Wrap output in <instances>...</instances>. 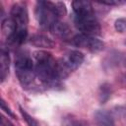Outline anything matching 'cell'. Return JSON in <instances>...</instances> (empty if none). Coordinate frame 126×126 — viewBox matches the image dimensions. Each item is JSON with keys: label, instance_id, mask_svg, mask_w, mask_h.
I'll use <instances>...</instances> for the list:
<instances>
[{"label": "cell", "instance_id": "13", "mask_svg": "<svg viewBox=\"0 0 126 126\" xmlns=\"http://www.w3.org/2000/svg\"><path fill=\"white\" fill-rule=\"evenodd\" d=\"M1 31H2V33L6 36V38L8 39V41H10L15 33V31H16V24L14 22V20L9 17V18H6L2 21L1 23Z\"/></svg>", "mask_w": 126, "mask_h": 126}, {"label": "cell", "instance_id": "11", "mask_svg": "<svg viewBox=\"0 0 126 126\" xmlns=\"http://www.w3.org/2000/svg\"><path fill=\"white\" fill-rule=\"evenodd\" d=\"M50 32L60 38H67L70 33H71V29L70 27L66 24V23H63V22H60V21H57L55 22L51 28L49 29Z\"/></svg>", "mask_w": 126, "mask_h": 126}, {"label": "cell", "instance_id": "7", "mask_svg": "<svg viewBox=\"0 0 126 126\" xmlns=\"http://www.w3.org/2000/svg\"><path fill=\"white\" fill-rule=\"evenodd\" d=\"M72 43L77 47L88 49L91 52H99L104 48V43L100 39L96 38L95 36L83 33L76 34L72 38Z\"/></svg>", "mask_w": 126, "mask_h": 126}, {"label": "cell", "instance_id": "2", "mask_svg": "<svg viewBox=\"0 0 126 126\" xmlns=\"http://www.w3.org/2000/svg\"><path fill=\"white\" fill-rule=\"evenodd\" d=\"M67 9L62 2H51V1H37L35 7V17L38 25L49 30L51 26L59 21V18L65 16Z\"/></svg>", "mask_w": 126, "mask_h": 126}, {"label": "cell", "instance_id": "10", "mask_svg": "<svg viewBox=\"0 0 126 126\" xmlns=\"http://www.w3.org/2000/svg\"><path fill=\"white\" fill-rule=\"evenodd\" d=\"M30 43L38 48H53L55 45L54 41L51 38H49L44 34H39V33L32 35L30 37Z\"/></svg>", "mask_w": 126, "mask_h": 126}, {"label": "cell", "instance_id": "16", "mask_svg": "<svg viewBox=\"0 0 126 126\" xmlns=\"http://www.w3.org/2000/svg\"><path fill=\"white\" fill-rule=\"evenodd\" d=\"M114 29L118 32H126V19L125 18H120L117 19L114 22Z\"/></svg>", "mask_w": 126, "mask_h": 126}, {"label": "cell", "instance_id": "14", "mask_svg": "<svg viewBox=\"0 0 126 126\" xmlns=\"http://www.w3.org/2000/svg\"><path fill=\"white\" fill-rule=\"evenodd\" d=\"M110 96V86L108 84H102L99 88V100L104 103Z\"/></svg>", "mask_w": 126, "mask_h": 126}, {"label": "cell", "instance_id": "3", "mask_svg": "<svg viewBox=\"0 0 126 126\" xmlns=\"http://www.w3.org/2000/svg\"><path fill=\"white\" fill-rule=\"evenodd\" d=\"M10 15L16 24V31L10 42L15 44H22L26 41L28 36L29 16L26 4L23 2L15 3L11 8Z\"/></svg>", "mask_w": 126, "mask_h": 126}, {"label": "cell", "instance_id": "1", "mask_svg": "<svg viewBox=\"0 0 126 126\" xmlns=\"http://www.w3.org/2000/svg\"><path fill=\"white\" fill-rule=\"evenodd\" d=\"M32 58L35 74L39 80L46 86H56L61 78L57 61H55L52 54L44 50H38L33 52Z\"/></svg>", "mask_w": 126, "mask_h": 126}, {"label": "cell", "instance_id": "8", "mask_svg": "<svg viewBox=\"0 0 126 126\" xmlns=\"http://www.w3.org/2000/svg\"><path fill=\"white\" fill-rule=\"evenodd\" d=\"M9 67H10L9 50L5 46H2L1 50H0V78H1L2 83L8 77Z\"/></svg>", "mask_w": 126, "mask_h": 126}, {"label": "cell", "instance_id": "6", "mask_svg": "<svg viewBox=\"0 0 126 126\" xmlns=\"http://www.w3.org/2000/svg\"><path fill=\"white\" fill-rule=\"evenodd\" d=\"M74 24L83 34L94 36L100 33V25L94 13L75 16Z\"/></svg>", "mask_w": 126, "mask_h": 126}, {"label": "cell", "instance_id": "19", "mask_svg": "<svg viewBox=\"0 0 126 126\" xmlns=\"http://www.w3.org/2000/svg\"><path fill=\"white\" fill-rule=\"evenodd\" d=\"M125 65H126V61H125Z\"/></svg>", "mask_w": 126, "mask_h": 126}, {"label": "cell", "instance_id": "4", "mask_svg": "<svg viewBox=\"0 0 126 126\" xmlns=\"http://www.w3.org/2000/svg\"><path fill=\"white\" fill-rule=\"evenodd\" d=\"M15 70L18 80L23 87L30 86L36 76L33 59L26 52L17 53L15 58Z\"/></svg>", "mask_w": 126, "mask_h": 126}, {"label": "cell", "instance_id": "18", "mask_svg": "<svg viewBox=\"0 0 126 126\" xmlns=\"http://www.w3.org/2000/svg\"><path fill=\"white\" fill-rule=\"evenodd\" d=\"M1 126H14L7 118H5L4 116H1Z\"/></svg>", "mask_w": 126, "mask_h": 126}, {"label": "cell", "instance_id": "5", "mask_svg": "<svg viewBox=\"0 0 126 126\" xmlns=\"http://www.w3.org/2000/svg\"><path fill=\"white\" fill-rule=\"evenodd\" d=\"M85 60V55L80 50H70L57 61L58 71L61 80L66 78L71 72L77 70Z\"/></svg>", "mask_w": 126, "mask_h": 126}, {"label": "cell", "instance_id": "17", "mask_svg": "<svg viewBox=\"0 0 126 126\" xmlns=\"http://www.w3.org/2000/svg\"><path fill=\"white\" fill-rule=\"evenodd\" d=\"M1 109H2L4 112H6V113L8 114V116H11V117H13V118L15 117V114H14V113L11 111L10 107H9V106L6 104V102H5V100H4L3 98L1 99Z\"/></svg>", "mask_w": 126, "mask_h": 126}, {"label": "cell", "instance_id": "9", "mask_svg": "<svg viewBox=\"0 0 126 126\" xmlns=\"http://www.w3.org/2000/svg\"><path fill=\"white\" fill-rule=\"evenodd\" d=\"M94 120L96 126H115L112 115L103 109H99L94 112Z\"/></svg>", "mask_w": 126, "mask_h": 126}, {"label": "cell", "instance_id": "12", "mask_svg": "<svg viewBox=\"0 0 126 126\" xmlns=\"http://www.w3.org/2000/svg\"><path fill=\"white\" fill-rule=\"evenodd\" d=\"M72 8H73L75 16H81V15H85V14L94 13L92 3L89 1H82V0L73 1Z\"/></svg>", "mask_w": 126, "mask_h": 126}, {"label": "cell", "instance_id": "15", "mask_svg": "<svg viewBox=\"0 0 126 126\" xmlns=\"http://www.w3.org/2000/svg\"><path fill=\"white\" fill-rule=\"evenodd\" d=\"M20 112H21L22 116L24 117L25 121L27 122V124H28L29 126H38V125H37V122L34 120V118L32 117V116H31L25 109H23L21 106H20Z\"/></svg>", "mask_w": 126, "mask_h": 126}]
</instances>
